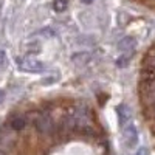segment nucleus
<instances>
[{
    "instance_id": "f257e3e1",
    "label": "nucleus",
    "mask_w": 155,
    "mask_h": 155,
    "mask_svg": "<svg viewBox=\"0 0 155 155\" xmlns=\"http://www.w3.org/2000/svg\"><path fill=\"white\" fill-rule=\"evenodd\" d=\"M20 70L28 71V73H42L45 71V64L41 62L36 58H25L22 61H17Z\"/></svg>"
},
{
    "instance_id": "f03ea898",
    "label": "nucleus",
    "mask_w": 155,
    "mask_h": 155,
    "mask_svg": "<svg viewBox=\"0 0 155 155\" xmlns=\"http://www.w3.org/2000/svg\"><path fill=\"white\" fill-rule=\"evenodd\" d=\"M141 92H143V101H144V104L149 106V107L155 106V79H152L149 82H143Z\"/></svg>"
},
{
    "instance_id": "7ed1b4c3",
    "label": "nucleus",
    "mask_w": 155,
    "mask_h": 155,
    "mask_svg": "<svg viewBox=\"0 0 155 155\" xmlns=\"http://www.w3.org/2000/svg\"><path fill=\"white\" fill-rule=\"evenodd\" d=\"M123 140L127 147H134L138 143V132L134 124H127L123 129Z\"/></svg>"
},
{
    "instance_id": "20e7f679",
    "label": "nucleus",
    "mask_w": 155,
    "mask_h": 155,
    "mask_svg": "<svg viewBox=\"0 0 155 155\" xmlns=\"http://www.w3.org/2000/svg\"><path fill=\"white\" fill-rule=\"evenodd\" d=\"M34 124H36V129L41 134H50L51 130H53V120L50 118V115H47V113H41L36 118V121H34Z\"/></svg>"
},
{
    "instance_id": "39448f33",
    "label": "nucleus",
    "mask_w": 155,
    "mask_h": 155,
    "mask_svg": "<svg viewBox=\"0 0 155 155\" xmlns=\"http://www.w3.org/2000/svg\"><path fill=\"white\" fill-rule=\"evenodd\" d=\"M135 44H137L135 39L130 37V36H127V37H124V39H121V41H120L118 48L121 51H124V53H132L134 48H135Z\"/></svg>"
},
{
    "instance_id": "423d86ee",
    "label": "nucleus",
    "mask_w": 155,
    "mask_h": 155,
    "mask_svg": "<svg viewBox=\"0 0 155 155\" xmlns=\"http://www.w3.org/2000/svg\"><path fill=\"white\" fill-rule=\"evenodd\" d=\"M118 115H120V123H121L123 127L127 126V123L130 121V118H132V112H130V109H129L127 106H120L118 107Z\"/></svg>"
},
{
    "instance_id": "0eeeda50",
    "label": "nucleus",
    "mask_w": 155,
    "mask_h": 155,
    "mask_svg": "<svg viewBox=\"0 0 155 155\" xmlns=\"http://www.w3.org/2000/svg\"><path fill=\"white\" fill-rule=\"evenodd\" d=\"M11 127H12V130H22V129L25 127V118L23 116H17V118H14L11 121Z\"/></svg>"
},
{
    "instance_id": "6e6552de",
    "label": "nucleus",
    "mask_w": 155,
    "mask_h": 155,
    "mask_svg": "<svg viewBox=\"0 0 155 155\" xmlns=\"http://www.w3.org/2000/svg\"><path fill=\"white\" fill-rule=\"evenodd\" d=\"M53 8L58 12H62L68 8V0H54L53 2Z\"/></svg>"
},
{
    "instance_id": "1a4fd4ad",
    "label": "nucleus",
    "mask_w": 155,
    "mask_h": 155,
    "mask_svg": "<svg viewBox=\"0 0 155 155\" xmlns=\"http://www.w3.org/2000/svg\"><path fill=\"white\" fill-rule=\"evenodd\" d=\"M90 59V54L88 53H76V54H73V58H71V61L74 62V64H82V62H87Z\"/></svg>"
},
{
    "instance_id": "9d476101",
    "label": "nucleus",
    "mask_w": 155,
    "mask_h": 155,
    "mask_svg": "<svg viewBox=\"0 0 155 155\" xmlns=\"http://www.w3.org/2000/svg\"><path fill=\"white\" fill-rule=\"evenodd\" d=\"M146 65H147L149 68L155 70V45H153V48L150 50V53H149L147 58H146Z\"/></svg>"
},
{
    "instance_id": "9b49d317",
    "label": "nucleus",
    "mask_w": 155,
    "mask_h": 155,
    "mask_svg": "<svg viewBox=\"0 0 155 155\" xmlns=\"http://www.w3.org/2000/svg\"><path fill=\"white\" fill-rule=\"evenodd\" d=\"M129 61H130V53H126V54H123L118 61H116V65L118 67H126L129 64Z\"/></svg>"
},
{
    "instance_id": "f8f14e48",
    "label": "nucleus",
    "mask_w": 155,
    "mask_h": 155,
    "mask_svg": "<svg viewBox=\"0 0 155 155\" xmlns=\"http://www.w3.org/2000/svg\"><path fill=\"white\" fill-rule=\"evenodd\" d=\"M5 61H6V54H5V51L3 50H0V67L5 64Z\"/></svg>"
},
{
    "instance_id": "ddd939ff",
    "label": "nucleus",
    "mask_w": 155,
    "mask_h": 155,
    "mask_svg": "<svg viewBox=\"0 0 155 155\" xmlns=\"http://www.w3.org/2000/svg\"><path fill=\"white\" fill-rule=\"evenodd\" d=\"M149 152H147V149L146 147H140L138 149V152H137V155H147Z\"/></svg>"
},
{
    "instance_id": "4468645a",
    "label": "nucleus",
    "mask_w": 155,
    "mask_h": 155,
    "mask_svg": "<svg viewBox=\"0 0 155 155\" xmlns=\"http://www.w3.org/2000/svg\"><path fill=\"white\" fill-rule=\"evenodd\" d=\"M54 79H56V76H54V78H45V79H44V84H53Z\"/></svg>"
},
{
    "instance_id": "2eb2a0df",
    "label": "nucleus",
    "mask_w": 155,
    "mask_h": 155,
    "mask_svg": "<svg viewBox=\"0 0 155 155\" xmlns=\"http://www.w3.org/2000/svg\"><path fill=\"white\" fill-rule=\"evenodd\" d=\"M3 99H5V93L0 90V102H3Z\"/></svg>"
},
{
    "instance_id": "dca6fc26",
    "label": "nucleus",
    "mask_w": 155,
    "mask_h": 155,
    "mask_svg": "<svg viewBox=\"0 0 155 155\" xmlns=\"http://www.w3.org/2000/svg\"><path fill=\"white\" fill-rule=\"evenodd\" d=\"M81 2H82V3H87V5H88V3H92L93 0H81Z\"/></svg>"
},
{
    "instance_id": "f3484780",
    "label": "nucleus",
    "mask_w": 155,
    "mask_h": 155,
    "mask_svg": "<svg viewBox=\"0 0 155 155\" xmlns=\"http://www.w3.org/2000/svg\"><path fill=\"white\" fill-rule=\"evenodd\" d=\"M2 6H3V0H0V12H2Z\"/></svg>"
},
{
    "instance_id": "a211bd4d",
    "label": "nucleus",
    "mask_w": 155,
    "mask_h": 155,
    "mask_svg": "<svg viewBox=\"0 0 155 155\" xmlns=\"http://www.w3.org/2000/svg\"><path fill=\"white\" fill-rule=\"evenodd\" d=\"M152 113H153V116H155V106H152Z\"/></svg>"
},
{
    "instance_id": "6ab92c4d",
    "label": "nucleus",
    "mask_w": 155,
    "mask_h": 155,
    "mask_svg": "<svg viewBox=\"0 0 155 155\" xmlns=\"http://www.w3.org/2000/svg\"><path fill=\"white\" fill-rule=\"evenodd\" d=\"M0 155H5V152H3L2 149H0Z\"/></svg>"
}]
</instances>
